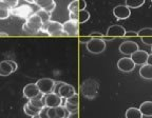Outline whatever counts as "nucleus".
<instances>
[{
    "label": "nucleus",
    "instance_id": "6ab92c4d",
    "mask_svg": "<svg viewBox=\"0 0 152 118\" xmlns=\"http://www.w3.org/2000/svg\"><path fill=\"white\" fill-rule=\"evenodd\" d=\"M12 73H14V72H13L12 66L7 60L0 61V76H9Z\"/></svg>",
    "mask_w": 152,
    "mask_h": 118
},
{
    "label": "nucleus",
    "instance_id": "2f4dec72",
    "mask_svg": "<svg viewBox=\"0 0 152 118\" xmlns=\"http://www.w3.org/2000/svg\"><path fill=\"white\" fill-rule=\"evenodd\" d=\"M2 1L4 3H7L11 9H15V7L18 5V2H19V0H2Z\"/></svg>",
    "mask_w": 152,
    "mask_h": 118
},
{
    "label": "nucleus",
    "instance_id": "f3484780",
    "mask_svg": "<svg viewBox=\"0 0 152 118\" xmlns=\"http://www.w3.org/2000/svg\"><path fill=\"white\" fill-rule=\"evenodd\" d=\"M140 75L144 79L152 80V66H149L147 63L142 66V68H140Z\"/></svg>",
    "mask_w": 152,
    "mask_h": 118
},
{
    "label": "nucleus",
    "instance_id": "b1692460",
    "mask_svg": "<svg viewBox=\"0 0 152 118\" xmlns=\"http://www.w3.org/2000/svg\"><path fill=\"white\" fill-rule=\"evenodd\" d=\"M53 3H55L54 0H34V4H36L42 9H45L47 7H51Z\"/></svg>",
    "mask_w": 152,
    "mask_h": 118
},
{
    "label": "nucleus",
    "instance_id": "49530a36",
    "mask_svg": "<svg viewBox=\"0 0 152 118\" xmlns=\"http://www.w3.org/2000/svg\"><path fill=\"white\" fill-rule=\"evenodd\" d=\"M26 1L28 3H34V0H26Z\"/></svg>",
    "mask_w": 152,
    "mask_h": 118
},
{
    "label": "nucleus",
    "instance_id": "473e14b6",
    "mask_svg": "<svg viewBox=\"0 0 152 118\" xmlns=\"http://www.w3.org/2000/svg\"><path fill=\"white\" fill-rule=\"evenodd\" d=\"M64 81H55V87H54V91H53V93L56 95H58V92H59L60 87H62V84H64Z\"/></svg>",
    "mask_w": 152,
    "mask_h": 118
},
{
    "label": "nucleus",
    "instance_id": "37998d69",
    "mask_svg": "<svg viewBox=\"0 0 152 118\" xmlns=\"http://www.w3.org/2000/svg\"><path fill=\"white\" fill-rule=\"evenodd\" d=\"M147 64H149V66H152V53H151V54H149V56H148Z\"/></svg>",
    "mask_w": 152,
    "mask_h": 118
},
{
    "label": "nucleus",
    "instance_id": "c03bdc74",
    "mask_svg": "<svg viewBox=\"0 0 152 118\" xmlns=\"http://www.w3.org/2000/svg\"><path fill=\"white\" fill-rule=\"evenodd\" d=\"M32 118H42V117H41V116L39 115V114H38V115H35V116H33V117H32Z\"/></svg>",
    "mask_w": 152,
    "mask_h": 118
},
{
    "label": "nucleus",
    "instance_id": "2eb2a0df",
    "mask_svg": "<svg viewBox=\"0 0 152 118\" xmlns=\"http://www.w3.org/2000/svg\"><path fill=\"white\" fill-rule=\"evenodd\" d=\"M75 94L76 92H75V89L73 87V85L68 84L66 82L62 84L59 92H58V96H60L61 98H64V99H68V98H70V97H72Z\"/></svg>",
    "mask_w": 152,
    "mask_h": 118
},
{
    "label": "nucleus",
    "instance_id": "aec40b11",
    "mask_svg": "<svg viewBox=\"0 0 152 118\" xmlns=\"http://www.w3.org/2000/svg\"><path fill=\"white\" fill-rule=\"evenodd\" d=\"M41 110L42 109H38V108H36V106H32L30 102H26L23 106L24 113H26V115L31 116V117H33V116H35V115H38V114L41 112Z\"/></svg>",
    "mask_w": 152,
    "mask_h": 118
},
{
    "label": "nucleus",
    "instance_id": "a18cd8bd",
    "mask_svg": "<svg viewBox=\"0 0 152 118\" xmlns=\"http://www.w3.org/2000/svg\"><path fill=\"white\" fill-rule=\"evenodd\" d=\"M0 36H4V37H7V33H0Z\"/></svg>",
    "mask_w": 152,
    "mask_h": 118
},
{
    "label": "nucleus",
    "instance_id": "c9c22d12",
    "mask_svg": "<svg viewBox=\"0 0 152 118\" xmlns=\"http://www.w3.org/2000/svg\"><path fill=\"white\" fill-rule=\"evenodd\" d=\"M78 4H79V11L86 9V7H87V2H86L85 0H78Z\"/></svg>",
    "mask_w": 152,
    "mask_h": 118
},
{
    "label": "nucleus",
    "instance_id": "58836bf2",
    "mask_svg": "<svg viewBox=\"0 0 152 118\" xmlns=\"http://www.w3.org/2000/svg\"><path fill=\"white\" fill-rule=\"evenodd\" d=\"M90 36L92 38H104V35L99 32H93V33H91Z\"/></svg>",
    "mask_w": 152,
    "mask_h": 118
},
{
    "label": "nucleus",
    "instance_id": "20e7f679",
    "mask_svg": "<svg viewBox=\"0 0 152 118\" xmlns=\"http://www.w3.org/2000/svg\"><path fill=\"white\" fill-rule=\"evenodd\" d=\"M87 49L92 54H100L106 50V41L102 38H91L87 43Z\"/></svg>",
    "mask_w": 152,
    "mask_h": 118
},
{
    "label": "nucleus",
    "instance_id": "f03ea898",
    "mask_svg": "<svg viewBox=\"0 0 152 118\" xmlns=\"http://www.w3.org/2000/svg\"><path fill=\"white\" fill-rule=\"evenodd\" d=\"M98 82L94 79H87L80 85V91L86 98L93 99L98 94Z\"/></svg>",
    "mask_w": 152,
    "mask_h": 118
},
{
    "label": "nucleus",
    "instance_id": "a878e982",
    "mask_svg": "<svg viewBox=\"0 0 152 118\" xmlns=\"http://www.w3.org/2000/svg\"><path fill=\"white\" fill-rule=\"evenodd\" d=\"M36 14L40 17V19L42 20L43 23H45V22L50 21L51 20V14L50 13H48L47 11H45V9H40L39 11H37Z\"/></svg>",
    "mask_w": 152,
    "mask_h": 118
},
{
    "label": "nucleus",
    "instance_id": "c85d7f7f",
    "mask_svg": "<svg viewBox=\"0 0 152 118\" xmlns=\"http://www.w3.org/2000/svg\"><path fill=\"white\" fill-rule=\"evenodd\" d=\"M64 106H66V109L69 111V113H75V112H78V106H74V104H71V103H69V102L66 101Z\"/></svg>",
    "mask_w": 152,
    "mask_h": 118
},
{
    "label": "nucleus",
    "instance_id": "c756f323",
    "mask_svg": "<svg viewBox=\"0 0 152 118\" xmlns=\"http://www.w3.org/2000/svg\"><path fill=\"white\" fill-rule=\"evenodd\" d=\"M10 16H11V11H10V9H0V20L7 19Z\"/></svg>",
    "mask_w": 152,
    "mask_h": 118
},
{
    "label": "nucleus",
    "instance_id": "7c9ffc66",
    "mask_svg": "<svg viewBox=\"0 0 152 118\" xmlns=\"http://www.w3.org/2000/svg\"><path fill=\"white\" fill-rule=\"evenodd\" d=\"M78 100H79L78 95L75 94L72 97H70V98H68V99H66V101L69 102V103H71V104H74V106H78Z\"/></svg>",
    "mask_w": 152,
    "mask_h": 118
},
{
    "label": "nucleus",
    "instance_id": "412c9836",
    "mask_svg": "<svg viewBox=\"0 0 152 118\" xmlns=\"http://www.w3.org/2000/svg\"><path fill=\"white\" fill-rule=\"evenodd\" d=\"M126 118H142V114L137 108H129L126 112Z\"/></svg>",
    "mask_w": 152,
    "mask_h": 118
},
{
    "label": "nucleus",
    "instance_id": "09e8293b",
    "mask_svg": "<svg viewBox=\"0 0 152 118\" xmlns=\"http://www.w3.org/2000/svg\"><path fill=\"white\" fill-rule=\"evenodd\" d=\"M151 2H152V0H151Z\"/></svg>",
    "mask_w": 152,
    "mask_h": 118
},
{
    "label": "nucleus",
    "instance_id": "6e6552de",
    "mask_svg": "<svg viewBox=\"0 0 152 118\" xmlns=\"http://www.w3.org/2000/svg\"><path fill=\"white\" fill-rule=\"evenodd\" d=\"M138 49V44L134 41H124L121 44L119 45V52L121 54L126 55V56H131L133 53H135Z\"/></svg>",
    "mask_w": 152,
    "mask_h": 118
},
{
    "label": "nucleus",
    "instance_id": "ddd939ff",
    "mask_svg": "<svg viewBox=\"0 0 152 118\" xmlns=\"http://www.w3.org/2000/svg\"><path fill=\"white\" fill-rule=\"evenodd\" d=\"M22 93H23V96L30 100L35 98L36 96H38V95L40 94V91H39L38 87L36 85V83H28V84H26L23 87Z\"/></svg>",
    "mask_w": 152,
    "mask_h": 118
},
{
    "label": "nucleus",
    "instance_id": "7ed1b4c3",
    "mask_svg": "<svg viewBox=\"0 0 152 118\" xmlns=\"http://www.w3.org/2000/svg\"><path fill=\"white\" fill-rule=\"evenodd\" d=\"M41 33H45L49 36H66L62 28V23L58 21H53V20L43 23Z\"/></svg>",
    "mask_w": 152,
    "mask_h": 118
},
{
    "label": "nucleus",
    "instance_id": "dca6fc26",
    "mask_svg": "<svg viewBox=\"0 0 152 118\" xmlns=\"http://www.w3.org/2000/svg\"><path fill=\"white\" fill-rule=\"evenodd\" d=\"M142 116L146 117H152V101H145L140 104L138 108Z\"/></svg>",
    "mask_w": 152,
    "mask_h": 118
},
{
    "label": "nucleus",
    "instance_id": "cd10ccee",
    "mask_svg": "<svg viewBox=\"0 0 152 118\" xmlns=\"http://www.w3.org/2000/svg\"><path fill=\"white\" fill-rule=\"evenodd\" d=\"M137 36L142 37H149L152 36V28H144L137 32Z\"/></svg>",
    "mask_w": 152,
    "mask_h": 118
},
{
    "label": "nucleus",
    "instance_id": "e433bc0d",
    "mask_svg": "<svg viewBox=\"0 0 152 118\" xmlns=\"http://www.w3.org/2000/svg\"><path fill=\"white\" fill-rule=\"evenodd\" d=\"M137 36V32L134 31H128L125 34V37H136Z\"/></svg>",
    "mask_w": 152,
    "mask_h": 118
},
{
    "label": "nucleus",
    "instance_id": "5701e85b",
    "mask_svg": "<svg viewBox=\"0 0 152 118\" xmlns=\"http://www.w3.org/2000/svg\"><path fill=\"white\" fill-rule=\"evenodd\" d=\"M126 1V5L129 9H137L140 7L142 5H144L146 0H125Z\"/></svg>",
    "mask_w": 152,
    "mask_h": 118
},
{
    "label": "nucleus",
    "instance_id": "a19ab883",
    "mask_svg": "<svg viewBox=\"0 0 152 118\" xmlns=\"http://www.w3.org/2000/svg\"><path fill=\"white\" fill-rule=\"evenodd\" d=\"M91 38H92V37H91V36H88V37H81V38H80V41H81V42H86V43H88L89 41L91 40Z\"/></svg>",
    "mask_w": 152,
    "mask_h": 118
},
{
    "label": "nucleus",
    "instance_id": "393cba45",
    "mask_svg": "<svg viewBox=\"0 0 152 118\" xmlns=\"http://www.w3.org/2000/svg\"><path fill=\"white\" fill-rule=\"evenodd\" d=\"M90 19V13L87 9H81L78 12V23H85Z\"/></svg>",
    "mask_w": 152,
    "mask_h": 118
},
{
    "label": "nucleus",
    "instance_id": "0eeeda50",
    "mask_svg": "<svg viewBox=\"0 0 152 118\" xmlns=\"http://www.w3.org/2000/svg\"><path fill=\"white\" fill-rule=\"evenodd\" d=\"M62 28L66 36H77L78 35V21L76 20H68L62 23Z\"/></svg>",
    "mask_w": 152,
    "mask_h": 118
},
{
    "label": "nucleus",
    "instance_id": "de8ad7c7",
    "mask_svg": "<svg viewBox=\"0 0 152 118\" xmlns=\"http://www.w3.org/2000/svg\"><path fill=\"white\" fill-rule=\"evenodd\" d=\"M151 52H152V45H151Z\"/></svg>",
    "mask_w": 152,
    "mask_h": 118
},
{
    "label": "nucleus",
    "instance_id": "72a5a7b5",
    "mask_svg": "<svg viewBox=\"0 0 152 118\" xmlns=\"http://www.w3.org/2000/svg\"><path fill=\"white\" fill-rule=\"evenodd\" d=\"M142 41L145 43V44L151 47L152 45V36H149V37H142Z\"/></svg>",
    "mask_w": 152,
    "mask_h": 118
},
{
    "label": "nucleus",
    "instance_id": "f704fd0d",
    "mask_svg": "<svg viewBox=\"0 0 152 118\" xmlns=\"http://www.w3.org/2000/svg\"><path fill=\"white\" fill-rule=\"evenodd\" d=\"M7 61H9V63L11 64V66H12L13 72H16L17 68H18V64H17V62H15L14 60H7Z\"/></svg>",
    "mask_w": 152,
    "mask_h": 118
},
{
    "label": "nucleus",
    "instance_id": "79ce46f5",
    "mask_svg": "<svg viewBox=\"0 0 152 118\" xmlns=\"http://www.w3.org/2000/svg\"><path fill=\"white\" fill-rule=\"evenodd\" d=\"M68 118H78V112H75V113H70L69 117Z\"/></svg>",
    "mask_w": 152,
    "mask_h": 118
},
{
    "label": "nucleus",
    "instance_id": "39448f33",
    "mask_svg": "<svg viewBox=\"0 0 152 118\" xmlns=\"http://www.w3.org/2000/svg\"><path fill=\"white\" fill-rule=\"evenodd\" d=\"M36 85L38 87L41 94L48 95L50 93H53V91H54L55 80H53L51 78H42L36 82Z\"/></svg>",
    "mask_w": 152,
    "mask_h": 118
},
{
    "label": "nucleus",
    "instance_id": "9d476101",
    "mask_svg": "<svg viewBox=\"0 0 152 118\" xmlns=\"http://www.w3.org/2000/svg\"><path fill=\"white\" fill-rule=\"evenodd\" d=\"M62 98L54 93L45 95V103L47 108H57V106H61Z\"/></svg>",
    "mask_w": 152,
    "mask_h": 118
},
{
    "label": "nucleus",
    "instance_id": "a211bd4d",
    "mask_svg": "<svg viewBox=\"0 0 152 118\" xmlns=\"http://www.w3.org/2000/svg\"><path fill=\"white\" fill-rule=\"evenodd\" d=\"M28 102H30L32 106L38 108V109H43V108H45V95L41 94V93L38 95V96H36L35 98H33V99H30V100H28Z\"/></svg>",
    "mask_w": 152,
    "mask_h": 118
},
{
    "label": "nucleus",
    "instance_id": "bb28decb",
    "mask_svg": "<svg viewBox=\"0 0 152 118\" xmlns=\"http://www.w3.org/2000/svg\"><path fill=\"white\" fill-rule=\"evenodd\" d=\"M68 11H69V13H78L79 12L78 0H73L71 3H69V5H68Z\"/></svg>",
    "mask_w": 152,
    "mask_h": 118
},
{
    "label": "nucleus",
    "instance_id": "f257e3e1",
    "mask_svg": "<svg viewBox=\"0 0 152 118\" xmlns=\"http://www.w3.org/2000/svg\"><path fill=\"white\" fill-rule=\"evenodd\" d=\"M42 25L43 22L40 19V17L38 16L36 13H33L26 19V22L22 24V30H23V32H26V34H30V35H37V34H41Z\"/></svg>",
    "mask_w": 152,
    "mask_h": 118
},
{
    "label": "nucleus",
    "instance_id": "4468645a",
    "mask_svg": "<svg viewBox=\"0 0 152 118\" xmlns=\"http://www.w3.org/2000/svg\"><path fill=\"white\" fill-rule=\"evenodd\" d=\"M125 34H126V30L123 26L118 25V24H114V25H111L108 28L106 35L108 37L115 38V37H125Z\"/></svg>",
    "mask_w": 152,
    "mask_h": 118
},
{
    "label": "nucleus",
    "instance_id": "423d86ee",
    "mask_svg": "<svg viewBox=\"0 0 152 118\" xmlns=\"http://www.w3.org/2000/svg\"><path fill=\"white\" fill-rule=\"evenodd\" d=\"M33 13V9L30 5H20V7H16L15 9H11V15H14V16H17L19 18H23L26 20Z\"/></svg>",
    "mask_w": 152,
    "mask_h": 118
},
{
    "label": "nucleus",
    "instance_id": "9b49d317",
    "mask_svg": "<svg viewBox=\"0 0 152 118\" xmlns=\"http://www.w3.org/2000/svg\"><path fill=\"white\" fill-rule=\"evenodd\" d=\"M113 15L118 20H124L130 17L131 11L127 5H117L113 9Z\"/></svg>",
    "mask_w": 152,
    "mask_h": 118
},
{
    "label": "nucleus",
    "instance_id": "4c0bfd02",
    "mask_svg": "<svg viewBox=\"0 0 152 118\" xmlns=\"http://www.w3.org/2000/svg\"><path fill=\"white\" fill-rule=\"evenodd\" d=\"M70 20H78V13H69Z\"/></svg>",
    "mask_w": 152,
    "mask_h": 118
},
{
    "label": "nucleus",
    "instance_id": "4be33fe9",
    "mask_svg": "<svg viewBox=\"0 0 152 118\" xmlns=\"http://www.w3.org/2000/svg\"><path fill=\"white\" fill-rule=\"evenodd\" d=\"M55 111H56V117L57 118H68L69 117V111L66 109L64 106H59L55 108Z\"/></svg>",
    "mask_w": 152,
    "mask_h": 118
},
{
    "label": "nucleus",
    "instance_id": "f8f14e48",
    "mask_svg": "<svg viewBox=\"0 0 152 118\" xmlns=\"http://www.w3.org/2000/svg\"><path fill=\"white\" fill-rule=\"evenodd\" d=\"M148 56H149V54H148L146 51L137 50L135 53H133V54L131 55L130 58L132 59V61L135 63V66L136 64H138V66H144V64L147 63Z\"/></svg>",
    "mask_w": 152,
    "mask_h": 118
},
{
    "label": "nucleus",
    "instance_id": "ea45409f",
    "mask_svg": "<svg viewBox=\"0 0 152 118\" xmlns=\"http://www.w3.org/2000/svg\"><path fill=\"white\" fill-rule=\"evenodd\" d=\"M0 9H10V11H11V7H9V5L7 4V3H4L2 1V0H0Z\"/></svg>",
    "mask_w": 152,
    "mask_h": 118
},
{
    "label": "nucleus",
    "instance_id": "1a4fd4ad",
    "mask_svg": "<svg viewBox=\"0 0 152 118\" xmlns=\"http://www.w3.org/2000/svg\"><path fill=\"white\" fill-rule=\"evenodd\" d=\"M117 68L119 71L129 73V72H132L134 70L135 63L132 61V59L130 57H123L117 61Z\"/></svg>",
    "mask_w": 152,
    "mask_h": 118
}]
</instances>
